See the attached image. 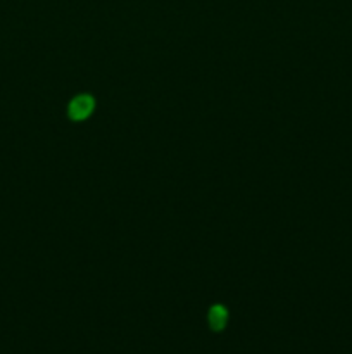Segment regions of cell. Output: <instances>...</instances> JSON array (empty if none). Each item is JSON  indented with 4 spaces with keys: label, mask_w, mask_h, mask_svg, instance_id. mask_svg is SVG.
<instances>
[{
    "label": "cell",
    "mask_w": 352,
    "mask_h": 354,
    "mask_svg": "<svg viewBox=\"0 0 352 354\" xmlns=\"http://www.w3.org/2000/svg\"><path fill=\"white\" fill-rule=\"evenodd\" d=\"M93 109H95V99L92 95H88V93H83V95H76L69 102L68 116L72 121H83L93 113Z\"/></svg>",
    "instance_id": "6da1fadb"
},
{
    "label": "cell",
    "mask_w": 352,
    "mask_h": 354,
    "mask_svg": "<svg viewBox=\"0 0 352 354\" xmlns=\"http://www.w3.org/2000/svg\"><path fill=\"white\" fill-rule=\"evenodd\" d=\"M228 322V311L221 304H214L209 310V325L213 330H223Z\"/></svg>",
    "instance_id": "7a4b0ae2"
}]
</instances>
